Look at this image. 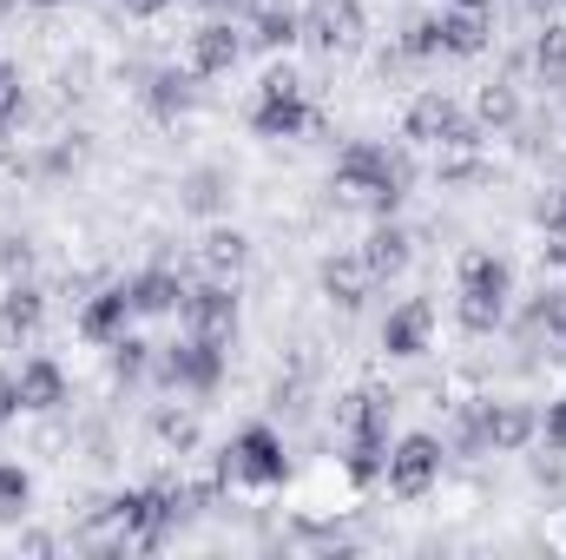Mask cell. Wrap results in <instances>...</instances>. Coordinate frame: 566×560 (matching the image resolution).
I'll list each match as a JSON object with an SVG mask.
<instances>
[{"label": "cell", "instance_id": "cell-1", "mask_svg": "<svg viewBox=\"0 0 566 560\" xmlns=\"http://www.w3.org/2000/svg\"><path fill=\"white\" fill-rule=\"evenodd\" d=\"M224 488H277L290 481V442H283V428L271 422H244L224 448H218V468H211Z\"/></svg>", "mask_w": 566, "mask_h": 560}, {"label": "cell", "instance_id": "cell-2", "mask_svg": "<svg viewBox=\"0 0 566 560\" xmlns=\"http://www.w3.org/2000/svg\"><path fill=\"white\" fill-rule=\"evenodd\" d=\"M224 363H231V336H185V343H171V350H158L151 356V376L165 383V390H185V396H211L218 383H224Z\"/></svg>", "mask_w": 566, "mask_h": 560}, {"label": "cell", "instance_id": "cell-3", "mask_svg": "<svg viewBox=\"0 0 566 560\" xmlns=\"http://www.w3.org/2000/svg\"><path fill=\"white\" fill-rule=\"evenodd\" d=\"M441 455H448V448H441V435H428V428L389 442V462H382L389 495H396V501H422L428 488L441 481Z\"/></svg>", "mask_w": 566, "mask_h": 560}, {"label": "cell", "instance_id": "cell-4", "mask_svg": "<svg viewBox=\"0 0 566 560\" xmlns=\"http://www.w3.org/2000/svg\"><path fill=\"white\" fill-rule=\"evenodd\" d=\"M296 20H303V46H316V53H356L369 33L363 0H303Z\"/></svg>", "mask_w": 566, "mask_h": 560}, {"label": "cell", "instance_id": "cell-5", "mask_svg": "<svg viewBox=\"0 0 566 560\" xmlns=\"http://www.w3.org/2000/svg\"><path fill=\"white\" fill-rule=\"evenodd\" d=\"M231 198H238V172L231 165H218V158H205V165H191L185 178H178V211L185 218H231Z\"/></svg>", "mask_w": 566, "mask_h": 560}, {"label": "cell", "instance_id": "cell-6", "mask_svg": "<svg viewBox=\"0 0 566 560\" xmlns=\"http://www.w3.org/2000/svg\"><path fill=\"white\" fill-rule=\"evenodd\" d=\"M329 120L310 106V93H258L251 100V133L258 139H303V133H323Z\"/></svg>", "mask_w": 566, "mask_h": 560}, {"label": "cell", "instance_id": "cell-7", "mask_svg": "<svg viewBox=\"0 0 566 560\" xmlns=\"http://www.w3.org/2000/svg\"><path fill=\"white\" fill-rule=\"evenodd\" d=\"M434 350V303L428 297H402L389 317H382V356L389 363H416Z\"/></svg>", "mask_w": 566, "mask_h": 560}, {"label": "cell", "instance_id": "cell-8", "mask_svg": "<svg viewBox=\"0 0 566 560\" xmlns=\"http://www.w3.org/2000/svg\"><path fill=\"white\" fill-rule=\"evenodd\" d=\"M316 283H323V297H329L343 317H356V310L376 297V283H382V278L369 271V258H363V251H329V258L316 265Z\"/></svg>", "mask_w": 566, "mask_h": 560}, {"label": "cell", "instance_id": "cell-9", "mask_svg": "<svg viewBox=\"0 0 566 560\" xmlns=\"http://www.w3.org/2000/svg\"><path fill=\"white\" fill-rule=\"evenodd\" d=\"M244 60V33H238V20H205L191 40H185V66L198 73V80H218V73H231Z\"/></svg>", "mask_w": 566, "mask_h": 560}, {"label": "cell", "instance_id": "cell-10", "mask_svg": "<svg viewBox=\"0 0 566 560\" xmlns=\"http://www.w3.org/2000/svg\"><path fill=\"white\" fill-rule=\"evenodd\" d=\"M178 317L198 330V336H231L238 330V283L231 278H211V283H191Z\"/></svg>", "mask_w": 566, "mask_h": 560}, {"label": "cell", "instance_id": "cell-11", "mask_svg": "<svg viewBox=\"0 0 566 560\" xmlns=\"http://www.w3.org/2000/svg\"><path fill=\"white\" fill-rule=\"evenodd\" d=\"M139 106L158 126H178V120L198 106V73H191V66H151V80L139 86Z\"/></svg>", "mask_w": 566, "mask_h": 560}, {"label": "cell", "instance_id": "cell-12", "mask_svg": "<svg viewBox=\"0 0 566 560\" xmlns=\"http://www.w3.org/2000/svg\"><path fill=\"white\" fill-rule=\"evenodd\" d=\"M541 442V409L521 396H488V448L494 455H521Z\"/></svg>", "mask_w": 566, "mask_h": 560}, {"label": "cell", "instance_id": "cell-13", "mask_svg": "<svg viewBox=\"0 0 566 560\" xmlns=\"http://www.w3.org/2000/svg\"><path fill=\"white\" fill-rule=\"evenodd\" d=\"M133 317H139V310H133L126 283H99V290L80 303V317H73V323H80V336H86V343H99V350H106L113 336H126V323H133Z\"/></svg>", "mask_w": 566, "mask_h": 560}, {"label": "cell", "instance_id": "cell-14", "mask_svg": "<svg viewBox=\"0 0 566 560\" xmlns=\"http://www.w3.org/2000/svg\"><path fill=\"white\" fill-rule=\"evenodd\" d=\"M454 283H461L468 297H494V303H507V297H514V265H507L501 251H488V245H468L461 265H454Z\"/></svg>", "mask_w": 566, "mask_h": 560}, {"label": "cell", "instance_id": "cell-15", "mask_svg": "<svg viewBox=\"0 0 566 560\" xmlns=\"http://www.w3.org/2000/svg\"><path fill=\"white\" fill-rule=\"evenodd\" d=\"M13 383H20L27 416H53V409H66V396H73V383H66V370H60L53 356H27Z\"/></svg>", "mask_w": 566, "mask_h": 560}, {"label": "cell", "instance_id": "cell-16", "mask_svg": "<svg viewBox=\"0 0 566 560\" xmlns=\"http://www.w3.org/2000/svg\"><path fill=\"white\" fill-rule=\"evenodd\" d=\"M185 290H191V283L178 278L171 265H158V258L145 265L139 278H126V297H133V310H139V317H178Z\"/></svg>", "mask_w": 566, "mask_h": 560}, {"label": "cell", "instance_id": "cell-17", "mask_svg": "<svg viewBox=\"0 0 566 560\" xmlns=\"http://www.w3.org/2000/svg\"><path fill=\"white\" fill-rule=\"evenodd\" d=\"M40 323H46V290L33 278H7V290H0V343L33 336Z\"/></svg>", "mask_w": 566, "mask_h": 560}, {"label": "cell", "instance_id": "cell-18", "mask_svg": "<svg viewBox=\"0 0 566 560\" xmlns=\"http://www.w3.org/2000/svg\"><path fill=\"white\" fill-rule=\"evenodd\" d=\"M382 165H389V145H376V139H349L343 152H336V191H349L356 205H363V191L369 185H382Z\"/></svg>", "mask_w": 566, "mask_h": 560}, {"label": "cell", "instance_id": "cell-19", "mask_svg": "<svg viewBox=\"0 0 566 560\" xmlns=\"http://www.w3.org/2000/svg\"><path fill=\"white\" fill-rule=\"evenodd\" d=\"M461 120V106L441 93V86H428V93H416L409 100V113H402V139L409 145H441V133Z\"/></svg>", "mask_w": 566, "mask_h": 560}, {"label": "cell", "instance_id": "cell-20", "mask_svg": "<svg viewBox=\"0 0 566 560\" xmlns=\"http://www.w3.org/2000/svg\"><path fill=\"white\" fill-rule=\"evenodd\" d=\"M363 258H369V271L389 283V278H402L409 265H416V238L396 225V218H376V231L363 238Z\"/></svg>", "mask_w": 566, "mask_h": 560}, {"label": "cell", "instance_id": "cell-21", "mask_svg": "<svg viewBox=\"0 0 566 560\" xmlns=\"http://www.w3.org/2000/svg\"><path fill=\"white\" fill-rule=\"evenodd\" d=\"M93 152V133H80V126H66V133H53V139L33 145V178L40 185H60V178H73L80 172V158Z\"/></svg>", "mask_w": 566, "mask_h": 560}, {"label": "cell", "instance_id": "cell-22", "mask_svg": "<svg viewBox=\"0 0 566 560\" xmlns=\"http://www.w3.org/2000/svg\"><path fill=\"white\" fill-rule=\"evenodd\" d=\"M488 40H494L488 7H448V13H441V53L474 60V53H488Z\"/></svg>", "mask_w": 566, "mask_h": 560}, {"label": "cell", "instance_id": "cell-23", "mask_svg": "<svg viewBox=\"0 0 566 560\" xmlns=\"http://www.w3.org/2000/svg\"><path fill=\"white\" fill-rule=\"evenodd\" d=\"M198 265H205L211 278L238 283V278H244V265H251V238H244L238 225H224V218H218V225L205 231V245H198Z\"/></svg>", "mask_w": 566, "mask_h": 560}, {"label": "cell", "instance_id": "cell-24", "mask_svg": "<svg viewBox=\"0 0 566 560\" xmlns=\"http://www.w3.org/2000/svg\"><path fill=\"white\" fill-rule=\"evenodd\" d=\"M448 455H494L488 448V396H461L454 409H448V442H441Z\"/></svg>", "mask_w": 566, "mask_h": 560}, {"label": "cell", "instance_id": "cell-25", "mask_svg": "<svg viewBox=\"0 0 566 560\" xmlns=\"http://www.w3.org/2000/svg\"><path fill=\"white\" fill-rule=\"evenodd\" d=\"M303 40V20H296V7H283V0H264L258 13H251V33H244V46H264V53H290Z\"/></svg>", "mask_w": 566, "mask_h": 560}, {"label": "cell", "instance_id": "cell-26", "mask_svg": "<svg viewBox=\"0 0 566 560\" xmlns=\"http://www.w3.org/2000/svg\"><path fill=\"white\" fill-rule=\"evenodd\" d=\"M151 435H158L165 455H191V448L205 442V422H198L191 403H158V409H151Z\"/></svg>", "mask_w": 566, "mask_h": 560}, {"label": "cell", "instance_id": "cell-27", "mask_svg": "<svg viewBox=\"0 0 566 560\" xmlns=\"http://www.w3.org/2000/svg\"><path fill=\"white\" fill-rule=\"evenodd\" d=\"M474 120H481V133H514V120H521V86L494 73V80L474 93Z\"/></svg>", "mask_w": 566, "mask_h": 560}, {"label": "cell", "instance_id": "cell-28", "mask_svg": "<svg viewBox=\"0 0 566 560\" xmlns=\"http://www.w3.org/2000/svg\"><path fill=\"white\" fill-rule=\"evenodd\" d=\"M382 462H389V442L382 435H343V475L356 488H376L382 481Z\"/></svg>", "mask_w": 566, "mask_h": 560}, {"label": "cell", "instance_id": "cell-29", "mask_svg": "<svg viewBox=\"0 0 566 560\" xmlns=\"http://www.w3.org/2000/svg\"><path fill=\"white\" fill-rule=\"evenodd\" d=\"M396 46L422 66V60H434L441 53V13H422V7H409L402 20H396Z\"/></svg>", "mask_w": 566, "mask_h": 560}, {"label": "cell", "instance_id": "cell-30", "mask_svg": "<svg viewBox=\"0 0 566 560\" xmlns=\"http://www.w3.org/2000/svg\"><path fill=\"white\" fill-rule=\"evenodd\" d=\"M73 448H80L86 468H113V462H119V428H113L106 416L73 422Z\"/></svg>", "mask_w": 566, "mask_h": 560}, {"label": "cell", "instance_id": "cell-31", "mask_svg": "<svg viewBox=\"0 0 566 560\" xmlns=\"http://www.w3.org/2000/svg\"><path fill=\"white\" fill-rule=\"evenodd\" d=\"M494 172H488V158L481 152H441L434 158V185L441 191H474V185H488Z\"/></svg>", "mask_w": 566, "mask_h": 560}, {"label": "cell", "instance_id": "cell-32", "mask_svg": "<svg viewBox=\"0 0 566 560\" xmlns=\"http://www.w3.org/2000/svg\"><path fill=\"white\" fill-rule=\"evenodd\" d=\"M93 73H99V66H93V53H66V60H60V73H53V106H60V113H66V106H80V100L93 93Z\"/></svg>", "mask_w": 566, "mask_h": 560}, {"label": "cell", "instance_id": "cell-33", "mask_svg": "<svg viewBox=\"0 0 566 560\" xmlns=\"http://www.w3.org/2000/svg\"><path fill=\"white\" fill-rule=\"evenodd\" d=\"M33 508V475L20 462H0V528H20Z\"/></svg>", "mask_w": 566, "mask_h": 560}, {"label": "cell", "instance_id": "cell-34", "mask_svg": "<svg viewBox=\"0 0 566 560\" xmlns=\"http://www.w3.org/2000/svg\"><path fill=\"white\" fill-rule=\"evenodd\" d=\"M534 66H541V86H554L566 80V20H541V33H534Z\"/></svg>", "mask_w": 566, "mask_h": 560}, {"label": "cell", "instance_id": "cell-35", "mask_svg": "<svg viewBox=\"0 0 566 560\" xmlns=\"http://www.w3.org/2000/svg\"><path fill=\"white\" fill-rule=\"evenodd\" d=\"M106 370H113V383H139L145 370H151V343L133 336V330L113 336V343H106Z\"/></svg>", "mask_w": 566, "mask_h": 560}, {"label": "cell", "instance_id": "cell-36", "mask_svg": "<svg viewBox=\"0 0 566 560\" xmlns=\"http://www.w3.org/2000/svg\"><path fill=\"white\" fill-rule=\"evenodd\" d=\"M310 390H316V383H303V376L277 370V383L264 390V409H271V416H283V422H303V416H310Z\"/></svg>", "mask_w": 566, "mask_h": 560}, {"label": "cell", "instance_id": "cell-37", "mask_svg": "<svg viewBox=\"0 0 566 560\" xmlns=\"http://www.w3.org/2000/svg\"><path fill=\"white\" fill-rule=\"evenodd\" d=\"M454 323L468 330V336H494L501 323H507V303H494V297H454Z\"/></svg>", "mask_w": 566, "mask_h": 560}, {"label": "cell", "instance_id": "cell-38", "mask_svg": "<svg viewBox=\"0 0 566 560\" xmlns=\"http://www.w3.org/2000/svg\"><path fill=\"white\" fill-rule=\"evenodd\" d=\"M27 80H20V66L13 60H0V126L13 133V126H27Z\"/></svg>", "mask_w": 566, "mask_h": 560}, {"label": "cell", "instance_id": "cell-39", "mask_svg": "<svg viewBox=\"0 0 566 560\" xmlns=\"http://www.w3.org/2000/svg\"><path fill=\"white\" fill-rule=\"evenodd\" d=\"M33 265H40V245L27 231H0V271L7 278H33Z\"/></svg>", "mask_w": 566, "mask_h": 560}, {"label": "cell", "instance_id": "cell-40", "mask_svg": "<svg viewBox=\"0 0 566 560\" xmlns=\"http://www.w3.org/2000/svg\"><path fill=\"white\" fill-rule=\"evenodd\" d=\"M66 515H73V528H99V521H113V495L86 488L80 501H66Z\"/></svg>", "mask_w": 566, "mask_h": 560}, {"label": "cell", "instance_id": "cell-41", "mask_svg": "<svg viewBox=\"0 0 566 560\" xmlns=\"http://www.w3.org/2000/svg\"><path fill=\"white\" fill-rule=\"evenodd\" d=\"M527 475H534V481H541L547 495H560V488H566V462H560V448H547V455H534V462H527Z\"/></svg>", "mask_w": 566, "mask_h": 560}, {"label": "cell", "instance_id": "cell-42", "mask_svg": "<svg viewBox=\"0 0 566 560\" xmlns=\"http://www.w3.org/2000/svg\"><path fill=\"white\" fill-rule=\"evenodd\" d=\"M258 93H310V86H303V73H296V66L283 60V66H271V73L258 80Z\"/></svg>", "mask_w": 566, "mask_h": 560}, {"label": "cell", "instance_id": "cell-43", "mask_svg": "<svg viewBox=\"0 0 566 560\" xmlns=\"http://www.w3.org/2000/svg\"><path fill=\"white\" fill-rule=\"evenodd\" d=\"M541 442L566 455V403H547V416H541Z\"/></svg>", "mask_w": 566, "mask_h": 560}, {"label": "cell", "instance_id": "cell-44", "mask_svg": "<svg viewBox=\"0 0 566 560\" xmlns=\"http://www.w3.org/2000/svg\"><path fill=\"white\" fill-rule=\"evenodd\" d=\"M60 548V535H46V528H20V554H53Z\"/></svg>", "mask_w": 566, "mask_h": 560}, {"label": "cell", "instance_id": "cell-45", "mask_svg": "<svg viewBox=\"0 0 566 560\" xmlns=\"http://www.w3.org/2000/svg\"><path fill=\"white\" fill-rule=\"evenodd\" d=\"M20 409H27V403H20V383H13V376H0V428L20 416Z\"/></svg>", "mask_w": 566, "mask_h": 560}, {"label": "cell", "instance_id": "cell-46", "mask_svg": "<svg viewBox=\"0 0 566 560\" xmlns=\"http://www.w3.org/2000/svg\"><path fill=\"white\" fill-rule=\"evenodd\" d=\"M165 7H178V0H126V13H133V20H158Z\"/></svg>", "mask_w": 566, "mask_h": 560}, {"label": "cell", "instance_id": "cell-47", "mask_svg": "<svg viewBox=\"0 0 566 560\" xmlns=\"http://www.w3.org/2000/svg\"><path fill=\"white\" fill-rule=\"evenodd\" d=\"M7 13H20V0H0V20H7Z\"/></svg>", "mask_w": 566, "mask_h": 560}, {"label": "cell", "instance_id": "cell-48", "mask_svg": "<svg viewBox=\"0 0 566 560\" xmlns=\"http://www.w3.org/2000/svg\"><path fill=\"white\" fill-rule=\"evenodd\" d=\"M20 7H60V0H20Z\"/></svg>", "mask_w": 566, "mask_h": 560}]
</instances>
